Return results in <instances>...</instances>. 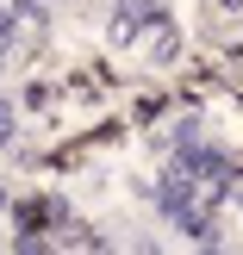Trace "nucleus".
Listing matches in <instances>:
<instances>
[{
  "label": "nucleus",
  "instance_id": "nucleus-1",
  "mask_svg": "<svg viewBox=\"0 0 243 255\" xmlns=\"http://www.w3.org/2000/svg\"><path fill=\"white\" fill-rule=\"evenodd\" d=\"M144 19H156V6H144V0H119V25H112V31H119V37H131Z\"/></svg>",
  "mask_w": 243,
  "mask_h": 255
},
{
  "label": "nucleus",
  "instance_id": "nucleus-2",
  "mask_svg": "<svg viewBox=\"0 0 243 255\" xmlns=\"http://www.w3.org/2000/svg\"><path fill=\"white\" fill-rule=\"evenodd\" d=\"M6 137H12V112L0 106V143H6Z\"/></svg>",
  "mask_w": 243,
  "mask_h": 255
}]
</instances>
